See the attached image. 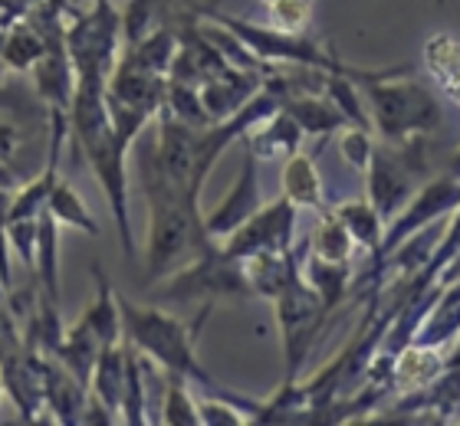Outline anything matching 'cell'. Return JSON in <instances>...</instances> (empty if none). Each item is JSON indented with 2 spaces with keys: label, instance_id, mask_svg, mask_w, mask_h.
I'll list each match as a JSON object with an SVG mask.
<instances>
[{
  "label": "cell",
  "instance_id": "6da1fadb",
  "mask_svg": "<svg viewBox=\"0 0 460 426\" xmlns=\"http://www.w3.org/2000/svg\"><path fill=\"white\" fill-rule=\"evenodd\" d=\"M47 210L53 213V220H66V223H76V227L89 230V233H96V223L89 220V213L83 210L79 197L69 187H53V190H49Z\"/></svg>",
  "mask_w": 460,
  "mask_h": 426
},
{
  "label": "cell",
  "instance_id": "7a4b0ae2",
  "mask_svg": "<svg viewBox=\"0 0 460 426\" xmlns=\"http://www.w3.org/2000/svg\"><path fill=\"white\" fill-rule=\"evenodd\" d=\"M40 53H43V43H40L37 37H30V33H23V30H17V33L7 39V47H4V59L17 69L30 66Z\"/></svg>",
  "mask_w": 460,
  "mask_h": 426
},
{
  "label": "cell",
  "instance_id": "3957f363",
  "mask_svg": "<svg viewBox=\"0 0 460 426\" xmlns=\"http://www.w3.org/2000/svg\"><path fill=\"white\" fill-rule=\"evenodd\" d=\"M10 152H13V132L0 125V158H4V154H10Z\"/></svg>",
  "mask_w": 460,
  "mask_h": 426
}]
</instances>
